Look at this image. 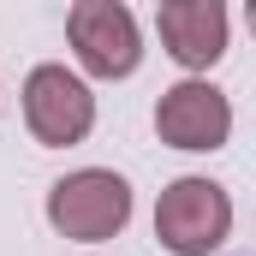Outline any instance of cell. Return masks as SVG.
<instances>
[{
  "label": "cell",
  "instance_id": "obj_1",
  "mask_svg": "<svg viewBox=\"0 0 256 256\" xmlns=\"http://www.w3.org/2000/svg\"><path fill=\"white\" fill-rule=\"evenodd\" d=\"M48 220L60 226L66 238H84V244L114 238L131 220V185L120 173L84 167V173H72V179H60V185L48 191Z\"/></svg>",
  "mask_w": 256,
  "mask_h": 256
},
{
  "label": "cell",
  "instance_id": "obj_2",
  "mask_svg": "<svg viewBox=\"0 0 256 256\" xmlns=\"http://www.w3.org/2000/svg\"><path fill=\"white\" fill-rule=\"evenodd\" d=\"M226 226H232V202H226V191L214 179H179L155 202V232H161L167 250H179V256L214 250L226 238Z\"/></svg>",
  "mask_w": 256,
  "mask_h": 256
},
{
  "label": "cell",
  "instance_id": "obj_3",
  "mask_svg": "<svg viewBox=\"0 0 256 256\" xmlns=\"http://www.w3.org/2000/svg\"><path fill=\"white\" fill-rule=\"evenodd\" d=\"M24 114H30V131L42 143H78L84 131L96 126V96L66 72V66H36L30 84H24Z\"/></svg>",
  "mask_w": 256,
  "mask_h": 256
},
{
  "label": "cell",
  "instance_id": "obj_4",
  "mask_svg": "<svg viewBox=\"0 0 256 256\" xmlns=\"http://www.w3.org/2000/svg\"><path fill=\"white\" fill-rule=\"evenodd\" d=\"M72 48L96 78H126L137 66V24L120 0H84L72 6Z\"/></svg>",
  "mask_w": 256,
  "mask_h": 256
},
{
  "label": "cell",
  "instance_id": "obj_5",
  "mask_svg": "<svg viewBox=\"0 0 256 256\" xmlns=\"http://www.w3.org/2000/svg\"><path fill=\"white\" fill-rule=\"evenodd\" d=\"M155 126L173 149H220L226 131H232V108L214 84H179V90L161 96Z\"/></svg>",
  "mask_w": 256,
  "mask_h": 256
},
{
  "label": "cell",
  "instance_id": "obj_6",
  "mask_svg": "<svg viewBox=\"0 0 256 256\" xmlns=\"http://www.w3.org/2000/svg\"><path fill=\"white\" fill-rule=\"evenodd\" d=\"M155 24L179 66H214L226 54V6L220 0H167L155 12Z\"/></svg>",
  "mask_w": 256,
  "mask_h": 256
},
{
  "label": "cell",
  "instance_id": "obj_7",
  "mask_svg": "<svg viewBox=\"0 0 256 256\" xmlns=\"http://www.w3.org/2000/svg\"><path fill=\"white\" fill-rule=\"evenodd\" d=\"M250 30H256V0H250Z\"/></svg>",
  "mask_w": 256,
  "mask_h": 256
}]
</instances>
